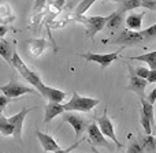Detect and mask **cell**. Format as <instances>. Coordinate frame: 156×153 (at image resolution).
I'll use <instances>...</instances> for the list:
<instances>
[{
  "label": "cell",
  "mask_w": 156,
  "mask_h": 153,
  "mask_svg": "<svg viewBox=\"0 0 156 153\" xmlns=\"http://www.w3.org/2000/svg\"><path fill=\"white\" fill-rule=\"evenodd\" d=\"M141 7H144V8H147V10L156 12V0H143Z\"/></svg>",
  "instance_id": "f1b7e54d"
},
{
  "label": "cell",
  "mask_w": 156,
  "mask_h": 153,
  "mask_svg": "<svg viewBox=\"0 0 156 153\" xmlns=\"http://www.w3.org/2000/svg\"><path fill=\"white\" fill-rule=\"evenodd\" d=\"M111 16H112V14H110L107 16H83L82 15V16H76V19L85 26L86 36H88V38H90L93 41L94 36L107 26V22L111 19Z\"/></svg>",
  "instance_id": "3957f363"
},
{
  "label": "cell",
  "mask_w": 156,
  "mask_h": 153,
  "mask_svg": "<svg viewBox=\"0 0 156 153\" xmlns=\"http://www.w3.org/2000/svg\"><path fill=\"white\" fill-rule=\"evenodd\" d=\"M130 60H137V62H144L148 64L149 70H154L156 68V51L148 52V54H144V55H138V56H132L129 57Z\"/></svg>",
  "instance_id": "ffe728a7"
},
{
  "label": "cell",
  "mask_w": 156,
  "mask_h": 153,
  "mask_svg": "<svg viewBox=\"0 0 156 153\" xmlns=\"http://www.w3.org/2000/svg\"><path fill=\"white\" fill-rule=\"evenodd\" d=\"M0 134L8 137V135H12V126L10 124L8 119L5 116H3L0 113Z\"/></svg>",
  "instance_id": "cb8c5ba5"
},
{
  "label": "cell",
  "mask_w": 156,
  "mask_h": 153,
  "mask_svg": "<svg viewBox=\"0 0 156 153\" xmlns=\"http://www.w3.org/2000/svg\"><path fill=\"white\" fill-rule=\"evenodd\" d=\"M145 99L148 100V103H151V104H155V101H156V86L152 89V92L145 97Z\"/></svg>",
  "instance_id": "d6a6232c"
},
{
  "label": "cell",
  "mask_w": 156,
  "mask_h": 153,
  "mask_svg": "<svg viewBox=\"0 0 156 153\" xmlns=\"http://www.w3.org/2000/svg\"><path fill=\"white\" fill-rule=\"evenodd\" d=\"M141 32H143V34H144V37H145L147 43H148V41H151V40H154V38H156V23H154L152 26H149L148 29L141 30Z\"/></svg>",
  "instance_id": "4316f807"
},
{
  "label": "cell",
  "mask_w": 156,
  "mask_h": 153,
  "mask_svg": "<svg viewBox=\"0 0 156 153\" xmlns=\"http://www.w3.org/2000/svg\"><path fill=\"white\" fill-rule=\"evenodd\" d=\"M141 101V112L144 113V115L148 118V120L151 122L152 127H155V112H154V104H151V103H148V100L147 99H140Z\"/></svg>",
  "instance_id": "44dd1931"
},
{
  "label": "cell",
  "mask_w": 156,
  "mask_h": 153,
  "mask_svg": "<svg viewBox=\"0 0 156 153\" xmlns=\"http://www.w3.org/2000/svg\"><path fill=\"white\" fill-rule=\"evenodd\" d=\"M147 82L148 83H155L156 82V68L149 70V75H148V78H147Z\"/></svg>",
  "instance_id": "836d02e7"
},
{
  "label": "cell",
  "mask_w": 156,
  "mask_h": 153,
  "mask_svg": "<svg viewBox=\"0 0 156 153\" xmlns=\"http://www.w3.org/2000/svg\"><path fill=\"white\" fill-rule=\"evenodd\" d=\"M140 123H141V126H143L144 131H145L147 134H152V124H151V122L148 120V118H147V116L144 115L141 111H140Z\"/></svg>",
  "instance_id": "d4e9b609"
},
{
  "label": "cell",
  "mask_w": 156,
  "mask_h": 153,
  "mask_svg": "<svg viewBox=\"0 0 156 153\" xmlns=\"http://www.w3.org/2000/svg\"><path fill=\"white\" fill-rule=\"evenodd\" d=\"M141 3L143 0H119V8L121 11H132L136 10V8L141 7Z\"/></svg>",
  "instance_id": "7402d4cb"
},
{
  "label": "cell",
  "mask_w": 156,
  "mask_h": 153,
  "mask_svg": "<svg viewBox=\"0 0 156 153\" xmlns=\"http://www.w3.org/2000/svg\"><path fill=\"white\" fill-rule=\"evenodd\" d=\"M145 16V12H133L130 14L127 18H125V26L127 30H133V32H140L141 26H143V19Z\"/></svg>",
  "instance_id": "9a60e30c"
},
{
  "label": "cell",
  "mask_w": 156,
  "mask_h": 153,
  "mask_svg": "<svg viewBox=\"0 0 156 153\" xmlns=\"http://www.w3.org/2000/svg\"><path fill=\"white\" fill-rule=\"evenodd\" d=\"M0 92H2L5 97L12 99V100L18 99V97H21L22 94H26V93H34V94L38 93L37 90H34V89H32V88H27L26 85L15 81L14 78H11L8 83L0 86Z\"/></svg>",
  "instance_id": "5b68a950"
},
{
  "label": "cell",
  "mask_w": 156,
  "mask_h": 153,
  "mask_svg": "<svg viewBox=\"0 0 156 153\" xmlns=\"http://www.w3.org/2000/svg\"><path fill=\"white\" fill-rule=\"evenodd\" d=\"M125 25V12L121 10H116L112 12L111 19L107 22V29L110 32H119L122 29V26Z\"/></svg>",
  "instance_id": "2e32d148"
},
{
  "label": "cell",
  "mask_w": 156,
  "mask_h": 153,
  "mask_svg": "<svg viewBox=\"0 0 156 153\" xmlns=\"http://www.w3.org/2000/svg\"><path fill=\"white\" fill-rule=\"evenodd\" d=\"M25 44H27V49H29L30 55L33 57H38L41 54L44 52V49H47L51 44L48 43L44 38H30V40H26Z\"/></svg>",
  "instance_id": "7c38bea8"
},
{
  "label": "cell",
  "mask_w": 156,
  "mask_h": 153,
  "mask_svg": "<svg viewBox=\"0 0 156 153\" xmlns=\"http://www.w3.org/2000/svg\"><path fill=\"white\" fill-rule=\"evenodd\" d=\"M123 48H119L115 52H110V54H92V52H86V54H81V57L86 60V62H93L97 63L101 68H107L112 62H115L119 57V52Z\"/></svg>",
  "instance_id": "52a82bcc"
},
{
  "label": "cell",
  "mask_w": 156,
  "mask_h": 153,
  "mask_svg": "<svg viewBox=\"0 0 156 153\" xmlns=\"http://www.w3.org/2000/svg\"><path fill=\"white\" fill-rule=\"evenodd\" d=\"M147 40L144 34L140 32H133V30L121 29L118 32V36L111 40V44L115 45H121V48H127V47H137L141 44H145Z\"/></svg>",
  "instance_id": "277c9868"
},
{
  "label": "cell",
  "mask_w": 156,
  "mask_h": 153,
  "mask_svg": "<svg viewBox=\"0 0 156 153\" xmlns=\"http://www.w3.org/2000/svg\"><path fill=\"white\" fill-rule=\"evenodd\" d=\"M99 104H100V99L83 97L74 90L73 97L70 99V101L63 104V108H65V112H89Z\"/></svg>",
  "instance_id": "7a4b0ae2"
},
{
  "label": "cell",
  "mask_w": 156,
  "mask_h": 153,
  "mask_svg": "<svg viewBox=\"0 0 156 153\" xmlns=\"http://www.w3.org/2000/svg\"><path fill=\"white\" fill-rule=\"evenodd\" d=\"M86 131H88V138H89V144H90V146H94V148H108V149H112V146L110 145V142L105 140V137L101 134V131L99 130L96 122L88 124Z\"/></svg>",
  "instance_id": "8fae6325"
},
{
  "label": "cell",
  "mask_w": 156,
  "mask_h": 153,
  "mask_svg": "<svg viewBox=\"0 0 156 153\" xmlns=\"http://www.w3.org/2000/svg\"><path fill=\"white\" fill-rule=\"evenodd\" d=\"M140 145L144 153H155L156 152V138L152 134H147L140 137Z\"/></svg>",
  "instance_id": "ac0fdd59"
},
{
  "label": "cell",
  "mask_w": 156,
  "mask_h": 153,
  "mask_svg": "<svg viewBox=\"0 0 156 153\" xmlns=\"http://www.w3.org/2000/svg\"><path fill=\"white\" fill-rule=\"evenodd\" d=\"M134 71V74L137 77H140V78H144V79H147L149 75V68L148 67H138V68H136V70H133Z\"/></svg>",
  "instance_id": "83f0119b"
},
{
  "label": "cell",
  "mask_w": 156,
  "mask_h": 153,
  "mask_svg": "<svg viewBox=\"0 0 156 153\" xmlns=\"http://www.w3.org/2000/svg\"><path fill=\"white\" fill-rule=\"evenodd\" d=\"M45 4H47V0H36L34 5H33V11H34L36 14L40 12V11H43V8L45 7Z\"/></svg>",
  "instance_id": "f546056e"
},
{
  "label": "cell",
  "mask_w": 156,
  "mask_h": 153,
  "mask_svg": "<svg viewBox=\"0 0 156 153\" xmlns=\"http://www.w3.org/2000/svg\"><path fill=\"white\" fill-rule=\"evenodd\" d=\"M62 123H69L71 124V127L76 131V140L78 141L83 131L88 127V120L85 118H82L81 115H78L77 112H63Z\"/></svg>",
  "instance_id": "ba28073f"
},
{
  "label": "cell",
  "mask_w": 156,
  "mask_h": 153,
  "mask_svg": "<svg viewBox=\"0 0 156 153\" xmlns=\"http://www.w3.org/2000/svg\"><path fill=\"white\" fill-rule=\"evenodd\" d=\"M7 32H8V27L5 26V25H0V38L4 37Z\"/></svg>",
  "instance_id": "e575fe53"
},
{
  "label": "cell",
  "mask_w": 156,
  "mask_h": 153,
  "mask_svg": "<svg viewBox=\"0 0 156 153\" xmlns=\"http://www.w3.org/2000/svg\"><path fill=\"white\" fill-rule=\"evenodd\" d=\"M126 153H144V151H143V148H141V145H140L138 141L132 140L129 142V145H127Z\"/></svg>",
  "instance_id": "484cf974"
},
{
  "label": "cell",
  "mask_w": 156,
  "mask_h": 153,
  "mask_svg": "<svg viewBox=\"0 0 156 153\" xmlns=\"http://www.w3.org/2000/svg\"><path fill=\"white\" fill-rule=\"evenodd\" d=\"M103 2H119V0H103Z\"/></svg>",
  "instance_id": "8d00e7d4"
},
{
  "label": "cell",
  "mask_w": 156,
  "mask_h": 153,
  "mask_svg": "<svg viewBox=\"0 0 156 153\" xmlns=\"http://www.w3.org/2000/svg\"><path fill=\"white\" fill-rule=\"evenodd\" d=\"M96 124L104 137L110 138V140L116 145V148H122V144L119 142L116 135H115V129H114L112 122H111V119L108 118V115H107V108L104 110V112H103L101 116L96 118Z\"/></svg>",
  "instance_id": "8992f818"
},
{
  "label": "cell",
  "mask_w": 156,
  "mask_h": 153,
  "mask_svg": "<svg viewBox=\"0 0 156 153\" xmlns=\"http://www.w3.org/2000/svg\"><path fill=\"white\" fill-rule=\"evenodd\" d=\"M11 101H12V99H8V97H5L4 94H3V96H0V113L3 112V110H4V108L7 107Z\"/></svg>",
  "instance_id": "4dcf8cb0"
},
{
  "label": "cell",
  "mask_w": 156,
  "mask_h": 153,
  "mask_svg": "<svg viewBox=\"0 0 156 153\" xmlns=\"http://www.w3.org/2000/svg\"><path fill=\"white\" fill-rule=\"evenodd\" d=\"M65 112V108L60 103H54L49 101L48 104L45 105V110H44V123L48 124L52 122V119L59 116L60 113Z\"/></svg>",
  "instance_id": "5bb4252c"
},
{
  "label": "cell",
  "mask_w": 156,
  "mask_h": 153,
  "mask_svg": "<svg viewBox=\"0 0 156 153\" xmlns=\"http://www.w3.org/2000/svg\"><path fill=\"white\" fill-rule=\"evenodd\" d=\"M15 19V15L12 12V8L7 3H0V25L10 23Z\"/></svg>",
  "instance_id": "d6986e66"
},
{
  "label": "cell",
  "mask_w": 156,
  "mask_h": 153,
  "mask_svg": "<svg viewBox=\"0 0 156 153\" xmlns=\"http://www.w3.org/2000/svg\"><path fill=\"white\" fill-rule=\"evenodd\" d=\"M12 54H14L12 44L8 43L7 40L0 38V56L3 57V60L7 62L8 66H12Z\"/></svg>",
  "instance_id": "e0dca14e"
},
{
  "label": "cell",
  "mask_w": 156,
  "mask_h": 153,
  "mask_svg": "<svg viewBox=\"0 0 156 153\" xmlns=\"http://www.w3.org/2000/svg\"><path fill=\"white\" fill-rule=\"evenodd\" d=\"M36 137L38 138V141H40L41 146H43V149H44L45 153L47 152H55L60 148V145L58 144V141L55 140L52 135L45 134V133L40 131V130H36Z\"/></svg>",
  "instance_id": "4fadbf2b"
},
{
  "label": "cell",
  "mask_w": 156,
  "mask_h": 153,
  "mask_svg": "<svg viewBox=\"0 0 156 153\" xmlns=\"http://www.w3.org/2000/svg\"><path fill=\"white\" fill-rule=\"evenodd\" d=\"M12 67H15L18 70V73L21 74L33 88H36V90L44 97L47 99L48 101H54V103H62L63 100L66 99V93L59 89H55V88H48L47 85H44L41 78L38 77L37 73L32 71L26 64L23 63V60L19 57V55L16 54V51L14 49V54H12Z\"/></svg>",
  "instance_id": "6da1fadb"
},
{
  "label": "cell",
  "mask_w": 156,
  "mask_h": 153,
  "mask_svg": "<svg viewBox=\"0 0 156 153\" xmlns=\"http://www.w3.org/2000/svg\"><path fill=\"white\" fill-rule=\"evenodd\" d=\"M33 110H37V108H22L21 111H19L18 113H15V115L10 116L8 119V122H10V124L12 126V135L15 140H18L19 142H22V127H23V120L25 118H26V115L30 112V111Z\"/></svg>",
  "instance_id": "30bf717a"
},
{
  "label": "cell",
  "mask_w": 156,
  "mask_h": 153,
  "mask_svg": "<svg viewBox=\"0 0 156 153\" xmlns=\"http://www.w3.org/2000/svg\"><path fill=\"white\" fill-rule=\"evenodd\" d=\"M92 151H93L94 153H101V152H99V151H97V149L94 148V146H92Z\"/></svg>",
  "instance_id": "d590c367"
},
{
  "label": "cell",
  "mask_w": 156,
  "mask_h": 153,
  "mask_svg": "<svg viewBox=\"0 0 156 153\" xmlns=\"http://www.w3.org/2000/svg\"><path fill=\"white\" fill-rule=\"evenodd\" d=\"M78 144H80V141H76V142H74V145L69 146L67 149H62V148H59L58 151H55V153H71V152H73L74 149H76L77 146H78Z\"/></svg>",
  "instance_id": "1f68e13d"
},
{
  "label": "cell",
  "mask_w": 156,
  "mask_h": 153,
  "mask_svg": "<svg viewBox=\"0 0 156 153\" xmlns=\"http://www.w3.org/2000/svg\"><path fill=\"white\" fill-rule=\"evenodd\" d=\"M97 0H81L80 4L76 7V11H74V14H76V16H82L83 14L86 12V11L89 10V8L93 5V3H96Z\"/></svg>",
  "instance_id": "603a6c76"
},
{
  "label": "cell",
  "mask_w": 156,
  "mask_h": 153,
  "mask_svg": "<svg viewBox=\"0 0 156 153\" xmlns=\"http://www.w3.org/2000/svg\"><path fill=\"white\" fill-rule=\"evenodd\" d=\"M155 153H156V152H155Z\"/></svg>",
  "instance_id": "74e56055"
},
{
  "label": "cell",
  "mask_w": 156,
  "mask_h": 153,
  "mask_svg": "<svg viewBox=\"0 0 156 153\" xmlns=\"http://www.w3.org/2000/svg\"><path fill=\"white\" fill-rule=\"evenodd\" d=\"M127 70H129V85H127V90L129 92H133V93H136L140 99H145V88L147 85H148V82H147V79H144V78H140L137 77L134 74V68L132 67L130 64H127Z\"/></svg>",
  "instance_id": "9c48e42d"
}]
</instances>
